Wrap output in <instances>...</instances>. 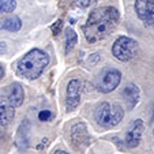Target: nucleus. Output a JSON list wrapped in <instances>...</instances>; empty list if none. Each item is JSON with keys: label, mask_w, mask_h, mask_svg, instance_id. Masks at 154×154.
Masks as SVG:
<instances>
[{"label": "nucleus", "mask_w": 154, "mask_h": 154, "mask_svg": "<svg viewBox=\"0 0 154 154\" xmlns=\"http://www.w3.org/2000/svg\"><path fill=\"white\" fill-rule=\"evenodd\" d=\"M119 19V10L112 6L93 10L87 18L86 23L83 25V34L87 42L96 44L101 40H105L116 29Z\"/></svg>", "instance_id": "obj_1"}, {"label": "nucleus", "mask_w": 154, "mask_h": 154, "mask_svg": "<svg viewBox=\"0 0 154 154\" xmlns=\"http://www.w3.org/2000/svg\"><path fill=\"white\" fill-rule=\"evenodd\" d=\"M0 29L7 30V32H11V33H17L22 29V20H20V18L17 17V15L8 17L0 22Z\"/></svg>", "instance_id": "obj_14"}, {"label": "nucleus", "mask_w": 154, "mask_h": 154, "mask_svg": "<svg viewBox=\"0 0 154 154\" xmlns=\"http://www.w3.org/2000/svg\"><path fill=\"white\" fill-rule=\"evenodd\" d=\"M48 142H49V140H48L47 138H44V139L41 140V145H38V146H37V149H42L44 146H48Z\"/></svg>", "instance_id": "obj_21"}, {"label": "nucleus", "mask_w": 154, "mask_h": 154, "mask_svg": "<svg viewBox=\"0 0 154 154\" xmlns=\"http://www.w3.org/2000/svg\"><path fill=\"white\" fill-rule=\"evenodd\" d=\"M17 8L15 0H0V14H10Z\"/></svg>", "instance_id": "obj_16"}, {"label": "nucleus", "mask_w": 154, "mask_h": 154, "mask_svg": "<svg viewBox=\"0 0 154 154\" xmlns=\"http://www.w3.org/2000/svg\"><path fill=\"white\" fill-rule=\"evenodd\" d=\"M7 53V44L6 42H0V56L6 55Z\"/></svg>", "instance_id": "obj_20"}, {"label": "nucleus", "mask_w": 154, "mask_h": 154, "mask_svg": "<svg viewBox=\"0 0 154 154\" xmlns=\"http://www.w3.org/2000/svg\"><path fill=\"white\" fill-rule=\"evenodd\" d=\"M96 122L104 128H113L124 117V111L119 104L101 102L94 112Z\"/></svg>", "instance_id": "obj_3"}, {"label": "nucleus", "mask_w": 154, "mask_h": 154, "mask_svg": "<svg viewBox=\"0 0 154 154\" xmlns=\"http://www.w3.org/2000/svg\"><path fill=\"white\" fill-rule=\"evenodd\" d=\"M7 89H8V91H7V102H8L11 106L18 108L23 104L25 91H23L22 85L18 83V82H14V83H11Z\"/></svg>", "instance_id": "obj_10"}, {"label": "nucleus", "mask_w": 154, "mask_h": 154, "mask_svg": "<svg viewBox=\"0 0 154 154\" xmlns=\"http://www.w3.org/2000/svg\"><path fill=\"white\" fill-rule=\"evenodd\" d=\"M120 82H122V72L116 68H108L100 76L97 89H98V91H101L104 94L112 93L115 89H117Z\"/></svg>", "instance_id": "obj_5"}, {"label": "nucleus", "mask_w": 154, "mask_h": 154, "mask_svg": "<svg viewBox=\"0 0 154 154\" xmlns=\"http://www.w3.org/2000/svg\"><path fill=\"white\" fill-rule=\"evenodd\" d=\"M29 132H30V124H29V122L25 120L19 125L17 137H15V145L19 149H26L29 146Z\"/></svg>", "instance_id": "obj_12"}, {"label": "nucleus", "mask_w": 154, "mask_h": 154, "mask_svg": "<svg viewBox=\"0 0 154 154\" xmlns=\"http://www.w3.org/2000/svg\"><path fill=\"white\" fill-rule=\"evenodd\" d=\"M4 75H6V70H4V66H3V64H0V81L4 78Z\"/></svg>", "instance_id": "obj_22"}, {"label": "nucleus", "mask_w": 154, "mask_h": 154, "mask_svg": "<svg viewBox=\"0 0 154 154\" xmlns=\"http://www.w3.org/2000/svg\"><path fill=\"white\" fill-rule=\"evenodd\" d=\"M123 97L125 98V102H127L128 108L132 109V108L137 106V104L139 102V97H140V90L139 87L134 83H130L124 87L123 90Z\"/></svg>", "instance_id": "obj_11"}, {"label": "nucleus", "mask_w": 154, "mask_h": 154, "mask_svg": "<svg viewBox=\"0 0 154 154\" xmlns=\"http://www.w3.org/2000/svg\"><path fill=\"white\" fill-rule=\"evenodd\" d=\"M51 119H52V112L51 111H48V109L40 111V113H38V120L40 122H49Z\"/></svg>", "instance_id": "obj_19"}, {"label": "nucleus", "mask_w": 154, "mask_h": 154, "mask_svg": "<svg viewBox=\"0 0 154 154\" xmlns=\"http://www.w3.org/2000/svg\"><path fill=\"white\" fill-rule=\"evenodd\" d=\"M138 51H139L138 41L127 35H120L112 45V55L123 63L132 60L138 55Z\"/></svg>", "instance_id": "obj_4"}, {"label": "nucleus", "mask_w": 154, "mask_h": 154, "mask_svg": "<svg viewBox=\"0 0 154 154\" xmlns=\"http://www.w3.org/2000/svg\"><path fill=\"white\" fill-rule=\"evenodd\" d=\"M82 94V82L74 78L67 85V94H66V109L67 112H72L78 108L81 102Z\"/></svg>", "instance_id": "obj_7"}, {"label": "nucleus", "mask_w": 154, "mask_h": 154, "mask_svg": "<svg viewBox=\"0 0 154 154\" xmlns=\"http://www.w3.org/2000/svg\"><path fill=\"white\" fill-rule=\"evenodd\" d=\"M49 66V55L40 48L30 49L17 63V75L27 81L40 78Z\"/></svg>", "instance_id": "obj_2"}, {"label": "nucleus", "mask_w": 154, "mask_h": 154, "mask_svg": "<svg viewBox=\"0 0 154 154\" xmlns=\"http://www.w3.org/2000/svg\"><path fill=\"white\" fill-rule=\"evenodd\" d=\"M15 108L8 102H0V127H6L14 120Z\"/></svg>", "instance_id": "obj_13"}, {"label": "nucleus", "mask_w": 154, "mask_h": 154, "mask_svg": "<svg viewBox=\"0 0 154 154\" xmlns=\"http://www.w3.org/2000/svg\"><path fill=\"white\" fill-rule=\"evenodd\" d=\"M67 2L72 7H76V8H87V7L96 4L97 0H67Z\"/></svg>", "instance_id": "obj_17"}, {"label": "nucleus", "mask_w": 154, "mask_h": 154, "mask_svg": "<svg viewBox=\"0 0 154 154\" xmlns=\"http://www.w3.org/2000/svg\"><path fill=\"white\" fill-rule=\"evenodd\" d=\"M53 154H68V153L67 151H64V150H55Z\"/></svg>", "instance_id": "obj_23"}, {"label": "nucleus", "mask_w": 154, "mask_h": 154, "mask_svg": "<svg viewBox=\"0 0 154 154\" xmlns=\"http://www.w3.org/2000/svg\"><path fill=\"white\" fill-rule=\"evenodd\" d=\"M143 131H145V124H143V120L142 119H137L134 122L131 123V125L128 127L127 130V134H125V139L124 143L127 147L130 149H134L138 147L142 140V135H143Z\"/></svg>", "instance_id": "obj_9"}, {"label": "nucleus", "mask_w": 154, "mask_h": 154, "mask_svg": "<svg viewBox=\"0 0 154 154\" xmlns=\"http://www.w3.org/2000/svg\"><path fill=\"white\" fill-rule=\"evenodd\" d=\"M70 140L72 147L79 151H83L87 146L90 145V137H89L87 127L85 123H76L71 127Z\"/></svg>", "instance_id": "obj_6"}, {"label": "nucleus", "mask_w": 154, "mask_h": 154, "mask_svg": "<svg viewBox=\"0 0 154 154\" xmlns=\"http://www.w3.org/2000/svg\"><path fill=\"white\" fill-rule=\"evenodd\" d=\"M153 135H154V130H153Z\"/></svg>", "instance_id": "obj_24"}, {"label": "nucleus", "mask_w": 154, "mask_h": 154, "mask_svg": "<svg viewBox=\"0 0 154 154\" xmlns=\"http://www.w3.org/2000/svg\"><path fill=\"white\" fill-rule=\"evenodd\" d=\"M76 44H78V34L75 33L74 29L67 27L66 29V48H64V53L68 55L75 48Z\"/></svg>", "instance_id": "obj_15"}, {"label": "nucleus", "mask_w": 154, "mask_h": 154, "mask_svg": "<svg viewBox=\"0 0 154 154\" xmlns=\"http://www.w3.org/2000/svg\"><path fill=\"white\" fill-rule=\"evenodd\" d=\"M63 30V20L61 19H57L56 22H53L52 26H51V32H52L53 35H59Z\"/></svg>", "instance_id": "obj_18"}, {"label": "nucleus", "mask_w": 154, "mask_h": 154, "mask_svg": "<svg viewBox=\"0 0 154 154\" xmlns=\"http://www.w3.org/2000/svg\"><path fill=\"white\" fill-rule=\"evenodd\" d=\"M135 12L147 27H154V0H135Z\"/></svg>", "instance_id": "obj_8"}]
</instances>
